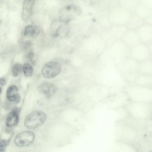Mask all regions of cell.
Returning a JSON list of instances; mask_svg holds the SVG:
<instances>
[{
	"instance_id": "44dd1931",
	"label": "cell",
	"mask_w": 152,
	"mask_h": 152,
	"mask_svg": "<svg viewBox=\"0 0 152 152\" xmlns=\"http://www.w3.org/2000/svg\"><path fill=\"white\" fill-rule=\"evenodd\" d=\"M149 43L150 44L149 45H148V46L149 48L150 51V53H152V41L149 42Z\"/></svg>"
},
{
	"instance_id": "5b68a950",
	"label": "cell",
	"mask_w": 152,
	"mask_h": 152,
	"mask_svg": "<svg viewBox=\"0 0 152 152\" xmlns=\"http://www.w3.org/2000/svg\"><path fill=\"white\" fill-rule=\"evenodd\" d=\"M137 29L140 40L143 43H149L152 41V25L144 23Z\"/></svg>"
},
{
	"instance_id": "277c9868",
	"label": "cell",
	"mask_w": 152,
	"mask_h": 152,
	"mask_svg": "<svg viewBox=\"0 0 152 152\" xmlns=\"http://www.w3.org/2000/svg\"><path fill=\"white\" fill-rule=\"evenodd\" d=\"M35 138L33 132L29 131H24L18 134L16 137L15 142L18 146L23 147L31 144Z\"/></svg>"
},
{
	"instance_id": "7c38bea8",
	"label": "cell",
	"mask_w": 152,
	"mask_h": 152,
	"mask_svg": "<svg viewBox=\"0 0 152 152\" xmlns=\"http://www.w3.org/2000/svg\"><path fill=\"white\" fill-rule=\"evenodd\" d=\"M19 121V116L17 112L13 110L10 112L7 117L6 124L8 128H12L16 126Z\"/></svg>"
},
{
	"instance_id": "8fae6325",
	"label": "cell",
	"mask_w": 152,
	"mask_h": 152,
	"mask_svg": "<svg viewBox=\"0 0 152 152\" xmlns=\"http://www.w3.org/2000/svg\"><path fill=\"white\" fill-rule=\"evenodd\" d=\"M135 10V14L143 18H147L152 12L150 8L144 4H138Z\"/></svg>"
},
{
	"instance_id": "3957f363",
	"label": "cell",
	"mask_w": 152,
	"mask_h": 152,
	"mask_svg": "<svg viewBox=\"0 0 152 152\" xmlns=\"http://www.w3.org/2000/svg\"><path fill=\"white\" fill-rule=\"evenodd\" d=\"M66 22L60 19L53 21L51 24L50 30L51 34L54 37H62L67 32L68 28Z\"/></svg>"
},
{
	"instance_id": "7402d4cb",
	"label": "cell",
	"mask_w": 152,
	"mask_h": 152,
	"mask_svg": "<svg viewBox=\"0 0 152 152\" xmlns=\"http://www.w3.org/2000/svg\"><path fill=\"white\" fill-rule=\"evenodd\" d=\"M150 152H152V151H150Z\"/></svg>"
},
{
	"instance_id": "9c48e42d",
	"label": "cell",
	"mask_w": 152,
	"mask_h": 152,
	"mask_svg": "<svg viewBox=\"0 0 152 152\" xmlns=\"http://www.w3.org/2000/svg\"><path fill=\"white\" fill-rule=\"evenodd\" d=\"M39 91L47 98H50L56 92L57 88L54 84L49 83L41 84L39 87Z\"/></svg>"
},
{
	"instance_id": "4fadbf2b",
	"label": "cell",
	"mask_w": 152,
	"mask_h": 152,
	"mask_svg": "<svg viewBox=\"0 0 152 152\" xmlns=\"http://www.w3.org/2000/svg\"><path fill=\"white\" fill-rule=\"evenodd\" d=\"M40 31L39 28L38 26L30 25L25 27L23 34L25 36L35 38L38 35Z\"/></svg>"
},
{
	"instance_id": "ba28073f",
	"label": "cell",
	"mask_w": 152,
	"mask_h": 152,
	"mask_svg": "<svg viewBox=\"0 0 152 152\" xmlns=\"http://www.w3.org/2000/svg\"><path fill=\"white\" fill-rule=\"evenodd\" d=\"M34 3V0H25L23 1L21 13L23 20L26 21L31 17Z\"/></svg>"
},
{
	"instance_id": "7a4b0ae2",
	"label": "cell",
	"mask_w": 152,
	"mask_h": 152,
	"mask_svg": "<svg viewBox=\"0 0 152 152\" xmlns=\"http://www.w3.org/2000/svg\"><path fill=\"white\" fill-rule=\"evenodd\" d=\"M61 65L56 61H50L46 64L42 69V76L45 78H50L58 75L61 70Z\"/></svg>"
},
{
	"instance_id": "e0dca14e",
	"label": "cell",
	"mask_w": 152,
	"mask_h": 152,
	"mask_svg": "<svg viewBox=\"0 0 152 152\" xmlns=\"http://www.w3.org/2000/svg\"><path fill=\"white\" fill-rule=\"evenodd\" d=\"M10 140H4L0 142V152H5V149L9 142Z\"/></svg>"
},
{
	"instance_id": "9a60e30c",
	"label": "cell",
	"mask_w": 152,
	"mask_h": 152,
	"mask_svg": "<svg viewBox=\"0 0 152 152\" xmlns=\"http://www.w3.org/2000/svg\"><path fill=\"white\" fill-rule=\"evenodd\" d=\"M23 70L26 77H30L32 75L33 68L32 66L29 63H25L23 66Z\"/></svg>"
},
{
	"instance_id": "ac0fdd59",
	"label": "cell",
	"mask_w": 152,
	"mask_h": 152,
	"mask_svg": "<svg viewBox=\"0 0 152 152\" xmlns=\"http://www.w3.org/2000/svg\"><path fill=\"white\" fill-rule=\"evenodd\" d=\"M34 53L32 51H29L26 54V58L29 61L33 62V58L34 57Z\"/></svg>"
},
{
	"instance_id": "d6986e66",
	"label": "cell",
	"mask_w": 152,
	"mask_h": 152,
	"mask_svg": "<svg viewBox=\"0 0 152 152\" xmlns=\"http://www.w3.org/2000/svg\"><path fill=\"white\" fill-rule=\"evenodd\" d=\"M31 45V43L30 42L26 41L24 44L23 48L24 50H27L30 48Z\"/></svg>"
},
{
	"instance_id": "ffe728a7",
	"label": "cell",
	"mask_w": 152,
	"mask_h": 152,
	"mask_svg": "<svg viewBox=\"0 0 152 152\" xmlns=\"http://www.w3.org/2000/svg\"><path fill=\"white\" fill-rule=\"evenodd\" d=\"M6 83L5 80L4 78H1L0 79V85L3 86Z\"/></svg>"
},
{
	"instance_id": "8992f818",
	"label": "cell",
	"mask_w": 152,
	"mask_h": 152,
	"mask_svg": "<svg viewBox=\"0 0 152 152\" xmlns=\"http://www.w3.org/2000/svg\"><path fill=\"white\" fill-rule=\"evenodd\" d=\"M131 53L134 57L140 58L148 57L151 54L148 45L144 43H140L132 47Z\"/></svg>"
},
{
	"instance_id": "2e32d148",
	"label": "cell",
	"mask_w": 152,
	"mask_h": 152,
	"mask_svg": "<svg viewBox=\"0 0 152 152\" xmlns=\"http://www.w3.org/2000/svg\"><path fill=\"white\" fill-rule=\"evenodd\" d=\"M22 69H23V66L21 64L19 63L15 64L12 69V75L14 77H17L18 76Z\"/></svg>"
},
{
	"instance_id": "30bf717a",
	"label": "cell",
	"mask_w": 152,
	"mask_h": 152,
	"mask_svg": "<svg viewBox=\"0 0 152 152\" xmlns=\"http://www.w3.org/2000/svg\"><path fill=\"white\" fill-rule=\"evenodd\" d=\"M6 96L7 99L10 101L16 103H19L20 100V96L18 93V89L15 86H11L7 88Z\"/></svg>"
},
{
	"instance_id": "5bb4252c",
	"label": "cell",
	"mask_w": 152,
	"mask_h": 152,
	"mask_svg": "<svg viewBox=\"0 0 152 152\" xmlns=\"http://www.w3.org/2000/svg\"><path fill=\"white\" fill-rule=\"evenodd\" d=\"M130 18V26L132 29H137L144 24L143 18L136 14H132Z\"/></svg>"
},
{
	"instance_id": "52a82bcc",
	"label": "cell",
	"mask_w": 152,
	"mask_h": 152,
	"mask_svg": "<svg viewBox=\"0 0 152 152\" xmlns=\"http://www.w3.org/2000/svg\"><path fill=\"white\" fill-rule=\"evenodd\" d=\"M80 9L78 7L73 6H68L63 8L60 11L59 16L60 19L66 23L74 17V12H79Z\"/></svg>"
},
{
	"instance_id": "6da1fadb",
	"label": "cell",
	"mask_w": 152,
	"mask_h": 152,
	"mask_svg": "<svg viewBox=\"0 0 152 152\" xmlns=\"http://www.w3.org/2000/svg\"><path fill=\"white\" fill-rule=\"evenodd\" d=\"M46 117V114L41 111H33L26 117L24 121L25 125L29 129H35L44 123Z\"/></svg>"
}]
</instances>
